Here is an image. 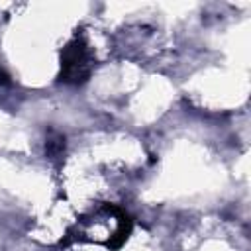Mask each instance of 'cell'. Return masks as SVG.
I'll list each match as a JSON object with an SVG mask.
<instances>
[{
  "label": "cell",
  "mask_w": 251,
  "mask_h": 251,
  "mask_svg": "<svg viewBox=\"0 0 251 251\" xmlns=\"http://www.w3.org/2000/svg\"><path fill=\"white\" fill-rule=\"evenodd\" d=\"M90 75V55L88 47L82 39H73L65 49H63V59H61V80L78 84L84 82Z\"/></svg>",
  "instance_id": "cell-1"
}]
</instances>
